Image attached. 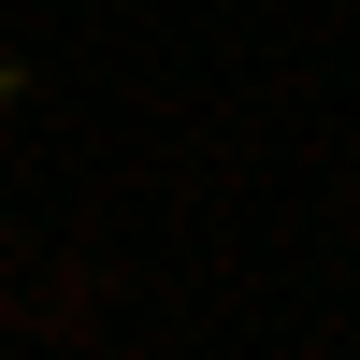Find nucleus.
Wrapping results in <instances>:
<instances>
[]
</instances>
